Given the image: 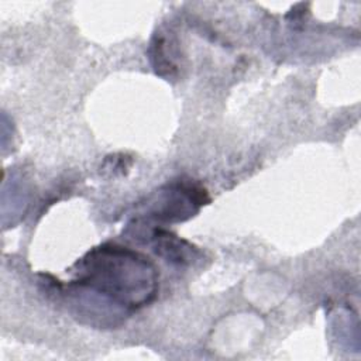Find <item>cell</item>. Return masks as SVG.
<instances>
[{
  "instance_id": "2",
  "label": "cell",
  "mask_w": 361,
  "mask_h": 361,
  "mask_svg": "<svg viewBox=\"0 0 361 361\" xmlns=\"http://www.w3.org/2000/svg\"><path fill=\"white\" fill-rule=\"evenodd\" d=\"M154 237L157 238V252L164 255L166 259L185 262L190 259V252L196 251L193 247H190L185 241H180L179 238H176V235H172L169 233L155 230Z\"/></svg>"
},
{
  "instance_id": "1",
  "label": "cell",
  "mask_w": 361,
  "mask_h": 361,
  "mask_svg": "<svg viewBox=\"0 0 361 361\" xmlns=\"http://www.w3.org/2000/svg\"><path fill=\"white\" fill-rule=\"evenodd\" d=\"M157 271L147 257L116 244H103L76 262L69 286L90 292L109 305L131 310L157 293Z\"/></svg>"
}]
</instances>
